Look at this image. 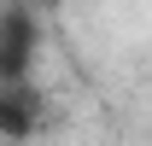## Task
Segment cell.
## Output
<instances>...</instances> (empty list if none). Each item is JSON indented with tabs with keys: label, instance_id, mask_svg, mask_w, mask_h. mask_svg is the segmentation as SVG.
I'll use <instances>...</instances> for the list:
<instances>
[{
	"label": "cell",
	"instance_id": "6da1fadb",
	"mask_svg": "<svg viewBox=\"0 0 152 146\" xmlns=\"http://www.w3.org/2000/svg\"><path fill=\"white\" fill-rule=\"evenodd\" d=\"M41 53V18L23 0H0V82H29Z\"/></svg>",
	"mask_w": 152,
	"mask_h": 146
},
{
	"label": "cell",
	"instance_id": "7a4b0ae2",
	"mask_svg": "<svg viewBox=\"0 0 152 146\" xmlns=\"http://www.w3.org/2000/svg\"><path fill=\"white\" fill-rule=\"evenodd\" d=\"M47 128V93L29 82H0V140L6 146H23Z\"/></svg>",
	"mask_w": 152,
	"mask_h": 146
},
{
	"label": "cell",
	"instance_id": "3957f363",
	"mask_svg": "<svg viewBox=\"0 0 152 146\" xmlns=\"http://www.w3.org/2000/svg\"><path fill=\"white\" fill-rule=\"evenodd\" d=\"M23 6H29L35 18H47V12H58V6H64V0H23Z\"/></svg>",
	"mask_w": 152,
	"mask_h": 146
},
{
	"label": "cell",
	"instance_id": "277c9868",
	"mask_svg": "<svg viewBox=\"0 0 152 146\" xmlns=\"http://www.w3.org/2000/svg\"><path fill=\"white\" fill-rule=\"evenodd\" d=\"M0 146H6V140H0Z\"/></svg>",
	"mask_w": 152,
	"mask_h": 146
}]
</instances>
